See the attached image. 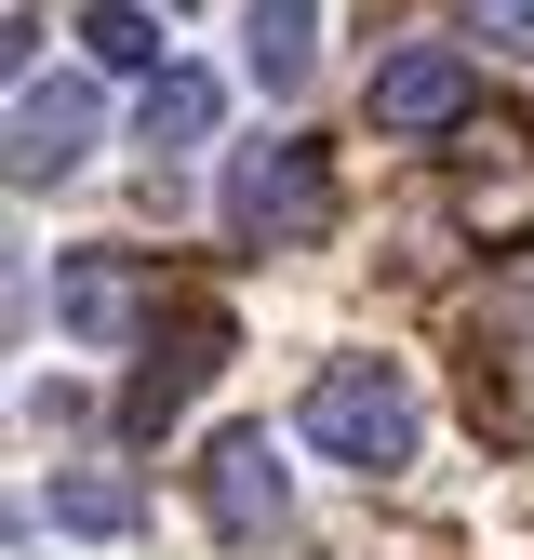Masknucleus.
<instances>
[{
    "mask_svg": "<svg viewBox=\"0 0 534 560\" xmlns=\"http://www.w3.org/2000/svg\"><path fill=\"white\" fill-rule=\"evenodd\" d=\"M307 441L334 454V467H400V454H415V387H400L387 361H321L307 374Z\"/></svg>",
    "mask_w": 534,
    "mask_h": 560,
    "instance_id": "nucleus-1",
    "label": "nucleus"
},
{
    "mask_svg": "<svg viewBox=\"0 0 534 560\" xmlns=\"http://www.w3.org/2000/svg\"><path fill=\"white\" fill-rule=\"evenodd\" d=\"M228 228H241L254 254H307V241L334 228V174H321V148H294V133L241 148V161H228Z\"/></svg>",
    "mask_w": 534,
    "mask_h": 560,
    "instance_id": "nucleus-2",
    "label": "nucleus"
},
{
    "mask_svg": "<svg viewBox=\"0 0 534 560\" xmlns=\"http://www.w3.org/2000/svg\"><path fill=\"white\" fill-rule=\"evenodd\" d=\"M54 320L81 347H134V334H161V280L134 254H67L54 267Z\"/></svg>",
    "mask_w": 534,
    "mask_h": 560,
    "instance_id": "nucleus-3",
    "label": "nucleus"
},
{
    "mask_svg": "<svg viewBox=\"0 0 534 560\" xmlns=\"http://www.w3.org/2000/svg\"><path fill=\"white\" fill-rule=\"evenodd\" d=\"M467 228H481V254H521L534 241V133L521 120H467Z\"/></svg>",
    "mask_w": 534,
    "mask_h": 560,
    "instance_id": "nucleus-4",
    "label": "nucleus"
},
{
    "mask_svg": "<svg viewBox=\"0 0 534 560\" xmlns=\"http://www.w3.org/2000/svg\"><path fill=\"white\" fill-rule=\"evenodd\" d=\"M200 508H214L228 547H267V534H281L294 480H281V454H267V428H228L214 454H200Z\"/></svg>",
    "mask_w": 534,
    "mask_h": 560,
    "instance_id": "nucleus-5",
    "label": "nucleus"
},
{
    "mask_svg": "<svg viewBox=\"0 0 534 560\" xmlns=\"http://www.w3.org/2000/svg\"><path fill=\"white\" fill-rule=\"evenodd\" d=\"M467 94H481V81H467V54H454V40H415V54H387V67H374V94H361V107H374V133H454Z\"/></svg>",
    "mask_w": 534,
    "mask_h": 560,
    "instance_id": "nucleus-6",
    "label": "nucleus"
},
{
    "mask_svg": "<svg viewBox=\"0 0 534 560\" xmlns=\"http://www.w3.org/2000/svg\"><path fill=\"white\" fill-rule=\"evenodd\" d=\"M214 361H228V307H174V347L148 334V374L120 387V413H134V428H174V413H187V387L214 374Z\"/></svg>",
    "mask_w": 534,
    "mask_h": 560,
    "instance_id": "nucleus-7",
    "label": "nucleus"
},
{
    "mask_svg": "<svg viewBox=\"0 0 534 560\" xmlns=\"http://www.w3.org/2000/svg\"><path fill=\"white\" fill-rule=\"evenodd\" d=\"M94 81H40V67H27V81H14V174L40 187V174H67V161H81L94 148Z\"/></svg>",
    "mask_w": 534,
    "mask_h": 560,
    "instance_id": "nucleus-8",
    "label": "nucleus"
},
{
    "mask_svg": "<svg viewBox=\"0 0 534 560\" xmlns=\"http://www.w3.org/2000/svg\"><path fill=\"white\" fill-rule=\"evenodd\" d=\"M241 67H254V94H307V67H321V0H254V14H241Z\"/></svg>",
    "mask_w": 534,
    "mask_h": 560,
    "instance_id": "nucleus-9",
    "label": "nucleus"
},
{
    "mask_svg": "<svg viewBox=\"0 0 534 560\" xmlns=\"http://www.w3.org/2000/svg\"><path fill=\"white\" fill-rule=\"evenodd\" d=\"M134 133H148V148H200V133H214V81H200V67H161L148 107H134Z\"/></svg>",
    "mask_w": 534,
    "mask_h": 560,
    "instance_id": "nucleus-10",
    "label": "nucleus"
},
{
    "mask_svg": "<svg viewBox=\"0 0 534 560\" xmlns=\"http://www.w3.org/2000/svg\"><path fill=\"white\" fill-rule=\"evenodd\" d=\"M81 54H94V67H148V81H161V0H94V14H81Z\"/></svg>",
    "mask_w": 534,
    "mask_h": 560,
    "instance_id": "nucleus-11",
    "label": "nucleus"
},
{
    "mask_svg": "<svg viewBox=\"0 0 534 560\" xmlns=\"http://www.w3.org/2000/svg\"><path fill=\"white\" fill-rule=\"evenodd\" d=\"M54 521H67V534H134V480H107V467H54Z\"/></svg>",
    "mask_w": 534,
    "mask_h": 560,
    "instance_id": "nucleus-12",
    "label": "nucleus"
},
{
    "mask_svg": "<svg viewBox=\"0 0 534 560\" xmlns=\"http://www.w3.org/2000/svg\"><path fill=\"white\" fill-rule=\"evenodd\" d=\"M467 27H481L495 54H534V0H467Z\"/></svg>",
    "mask_w": 534,
    "mask_h": 560,
    "instance_id": "nucleus-13",
    "label": "nucleus"
},
{
    "mask_svg": "<svg viewBox=\"0 0 534 560\" xmlns=\"http://www.w3.org/2000/svg\"><path fill=\"white\" fill-rule=\"evenodd\" d=\"M161 14H187V0H161Z\"/></svg>",
    "mask_w": 534,
    "mask_h": 560,
    "instance_id": "nucleus-14",
    "label": "nucleus"
}]
</instances>
